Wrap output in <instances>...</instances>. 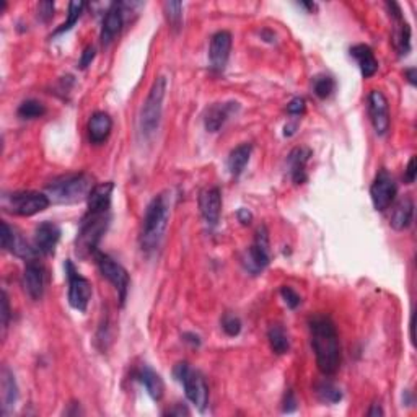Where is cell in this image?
Listing matches in <instances>:
<instances>
[{"label":"cell","mask_w":417,"mask_h":417,"mask_svg":"<svg viewBox=\"0 0 417 417\" xmlns=\"http://www.w3.org/2000/svg\"><path fill=\"white\" fill-rule=\"evenodd\" d=\"M305 110H307V103L303 98H294L289 105H287V112H289L290 116H302L303 112H305Z\"/></svg>","instance_id":"cell-37"},{"label":"cell","mask_w":417,"mask_h":417,"mask_svg":"<svg viewBox=\"0 0 417 417\" xmlns=\"http://www.w3.org/2000/svg\"><path fill=\"white\" fill-rule=\"evenodd\" d=\"M93 188V178L88 173H75L54 179L46 188V194L53 204L69 206L88 199Z\"/></svg>","instance_id":"cell-3"},{"label":"cell","mask_w":417,"mask_h":417,"mask_svg":"<svg viewBox=\"0 0 417 417\" xmlns=\"http://www.w3.org/2000/svg\"><path fill=\"white\" fill-rule=\"evenodd\" d=\"M51 201L48 194L38 191H20L10 196H4L5 211L19 217H33L36 213L46 211Z\"/></svg>","instance_id":"cell-7"},{"label":"cell","mask_w":417,"mask_h":417,"mask_svg":"<svg viewBox=\"0 0 417 417\" xmlns=\"http://www.w3.org/2000/svg\"><path fill=\"white\" fill-rule=\"evenodd\" d=\"M414 217V202L409 196H404L399 199L393 207L390 225L396 232H403V230L409 228L413 223Z\"/></svg>","instance_id":"cell-24"},{"label":"cell","mask_w":417,"mask_h":417,"mask_svg":"<svg viewBox=\"0 0 417 417\" xmlns=\"http://www.w3.org/2000/svg\"><path fill=\"white\" fill-rule=\"evenodd\" d=\"M280 295H283L285 305L289 307L290 310H295L297 307H300L302 298H300V295H298L294 289H292V287L284 285L283 289H280Z\"/></svg>","instance_id":"cell-36"},{"label":"cell","mask_w":417,"mask_h":417,"mask_svg":"<svg viewBox=\"0 0 417 417\" xmlns=\"http://www.w3.org/2000/svg\"><path fill=\"white\" fill-rule=\"evenodd\" d=\"M112 191H115V183L106 181L95 184L92 193L88 196V212L93 213H108L111 208Z\"/></svg>","instance_id":"cell-20"},{"label":"cell","mask_w":417,"mask_h":417,"mask_svg":"<svg viewBox=\"0 0 417 417\" xmlns=\"http://www.w3.org/2000/svg\"><path fill=\"white\" fill-rule=\"evenodd\" d=\"M268 339H269V346L273 349L274 354L278 356H283V354H287L290 349V341L289 336H287L285 329L283 328V324H273L268 331Z\"/></svg>","instance_id":"cell-29"},{"label":"cell","mask_w":417,"mask_h":417,"mask_svg":"<svg viewBox=\"0 0 417 417\" xmlns=\"http://www.w3.org/2000/svg\"><path fill=\"white\" fill-rule=\"evenodd\" d=\"M112 131V120L108 112L97 111L88 121V139L95 145L105 144Z\"/></svg>","instance_id":"cell-21"},{"label":"cell","mask_w":417,"mask_h":417,"mask_svg":"<svg viewBox=\"0 0 417 417\" xmlns=\"http://www.w3.org/2000/svg\"><path fill=\"white\" fill-rule=\"evenodd\" d=\"M137 380L142 383L145 386V390L150 394V398L154 399V401H160L163 398V394H165V383H163L162 376L157 374L154 369H150L149 365H142L137 370Z\"/></svg>","instance_id":"cell-26"},{"label":"cell","mask_w":417,"mask_h":417,"mask_svg":"<svg viewBox=\"0 0 417 417\" xmlns=\"http://www.w3.org/2000/svg\"><path fill=\"white\" fill-rule=\"evenodd\" d=\"M317 394L320 401L328 403V404H336L342 399V391L336 385H332L331 381H321L317 385Z\"/></svg>","instance_id":"cell-33"},{"label":"cell","mask_w":417,"mask_h":417,"mask_svg":"<svg viewBox=\"0 0 417 417\" xmlns=\"http://www.w3.org/2000/svg\"><path fill=\"white\" fill-rule=\"evenodd\" d=\"M0 385H2V414L7 416L10 411H14L16 401H19V386H16L15 375L7 365L2 367Z\"/></svg>","instance_id":"cell-23"},{"label":"cell","mask_w":417,"mask_h":417,"mask_svg":"<svg viewBox=\"0 0 417 417\" xmlns=\"http://www.w3.org/2000/svg\"><path fill=\"white\" fill-rule=\"evenodd\" d=\"M238 221L243 225H250L253 222V213L248 211V208L241 207L238 211Z\"/></svg>","instance_id":"cell-43"},{"label":"cell","mask_w":417,"mask_h":417,"mask_svg":"<svg viewBox=\"0 0 417 417\" xmlns=\"http://www.w3.org/2000/svg\"><path fill=\"white\" fill-rule=\"evenodd\" d=\"M367 414L371 416V417H375V416H383L385 413H383V409L380 408V404H371V408L369 409Z\"/></svg>","instance_id":"cell-47"},{"label":"cell","mask_w":417,"mask_h":417,"mask_svg":"<svg viewBox=\"0 0 417 417\" xmlns=\"http://www.w3.org/2000/svg\"><path fill=\"white\" fill-rule=\"evenodd\" d=\"M298 5H300V7H303V9H307V10H315V9H317V5H315V4H305V2H300Z\"/></svg>","instance_id":"cell-49"},{"label":"cell","mask_w":417,"mask_h":417,"mask_svg":"<svg viewBox=\"0 0 417 417\" xmlns=\"http://www.w3.org/2000/svg\"><path fill=\"white\" fill-rule=\"evenodd\" d=\"M409 331H411V342H413V346H414V344H416V336H414V315H413V317H411Z\"/></svg>","instance_id":"cell-48"},{"label":"cell","mask_w":417,"mask_h":417,"mask_svg":"<svg viewBox=\"0 0 417 417\" xmlns=\"http://www.w3.org/2000/svg\"><path fill=\"white\" fill-rule=\"evenodd\" d=\"M9 321H10V305H9L7 292L4 290L2 292V329H4V334L9 328Z\"/></svg>","instance_id":"cell-40"},{"label":"cell","mask_w":417,"mask_h":417,"mask_svg":"<svg viewBox=\"0 0 417 417\" xmlns=\"http://www.w3.org/2000/svg\"><path fill=\"white\" fill-rule=\"evenodd\" d=\"M171 212V194L168 191L157 194L145 208V216L140 230L139 243L142 251L154 253L159 250L163 236L167 233Z\"/></svg>","instance_id":"cell-2"},{"label":"cell","mask_w":417,"mask_h":417,"mask_svg":"<svg viewBox=\"0 0 417 417\" xmlns=\"http://www.w3.org/2000/svg\"><path fill=\"white\" fill-rule=\"evenodd\" d=\"M110 225V212L108 213H93L87 212V216L82 218L80 228L75 240V251L80 258L95 256L98 251V245L106 228Z\"/></svg>","instance_id":"cell-4"},{"label":"cell","mask_w":417,"mask_h":417,"mask_svg":"<svg viewBox=\"0 0 417 417\" xmlns=\"http://www.w3.org/2000/svg\"><path fill=\"white\" fill-rule=\"evenodd\" d=\"M167 21L174 33L181 30L183 25V4L181 2H165L163 4Z\"/></svg>","instance_id":"cell-30"},{"label":"cell","mask_w":417,"mask_h":417,"mask_svg":"<svg viewBox=\"0 0 417 417\" xmlns=\"http://www.w3.org/2000/svg\"><path fill=\"white\" fill-rule=\"evenodd\" d=\"M270 256H269V233L268 228L261 225L256 230L255 243H253L243 256V266L253 275H258L263 273L264 269L269 266Z\"/></svg>","instance_id":"cell-9"},{"label":"cell","mask_w":417,"mask_h":417,"mask_svg":"<svg viewBox=\"0 0 417 417\" xmlns=\"http://www.w3.org/2000/svg\"><path fill=\"white\" fill-rule=\"evenodd\" d=\"M222 329L227 336L230 337H235L238 336L241 332V321L238 317H235V315H230V313H225L223 318H222Z\"/></svg>","instance_id":"cell-35"},{"label":"cell","mask_w":417,"mask_h":417,"mask_svg":"<svg viewBox=\"0 0 417 417\" xmlns=\"http://www.w3.org/2000/svg\"><path fill=\"white\" fill-rule=\"evenodd\" d=\"M232 44L233 38L230 31H217L212 36L211 48H208V60H211V67L216 72H222L227 67Z\"/></svg>","instance_id":"cell-14"},{"label":"cell","mask_w":417,"mask_h":417,"mask_svg":"<svg viewBox=\"0 0 417 417\" xmlns=\"http://www.w3.org/2000/svg\"><path fill=\"white\" fill-rule=\"evenodd\" d=\"M95 54H97V53H95V46H92V44H90V46H87L85 49H83L82 58H80V60H78V67H80V69H87V67L93 62Z\"/></svg>","instance_id":"cell-39"},{"label":"cell","mask_w":417,"mask_h":417,"mask_svg":"<svg viewBox=\"0 0 417 417\" xmlns=\"http://www.w3.org/2000/svg\"><path fill=\"white\" fill-rule=\"evenodd\" d=\"M65 274L69 280V303L77 312L85 313L92 298V284L75 269L74 263L65 261Z\"/></svg>","instance_id":"cell-10"},{"label":"cell","mask_w":417,"mask_h":417,"mask_svg":"<svg viewBox=\"0 0 417 417\" xmlns=\"http://www.w3.org/2000/svg\"><path fill=\"white\" fill-rule=\"evenodd\" d=\"M369 116L375 132L385 135L390 129V108L386 97L380 90H371L369 95Z\"/></svg>","instance_id":"cell-13"},{"label":"cell","mask_w":417,"mask_h":417,"mask_svg":"<svg viewBox=\"0 0 417 417\" xmlns=\"http://www.w3.org/2000/svg\"><path fill=\"white\" fill-rule=\"evenodd\" d=\"M404 74H406V78H408V82L411 83V85L416 87V83H417V80H416V78H417V72H416L414 67H411V69L406 70Z\"/></svg>","instance_id":"cell-46"},{"label":"cell","mask_w":417,"mask_h":417,"mask_svg":"<svg viewBox=\"0 0 417 417\" xmlns=\"http://www.w3.org/2000/svg\"><path fill=\"white\" fill-rule=\"evenodd\" d=\"M351 56L356 59L364 78H370L379 70V60H376L374 51L367 44H357L351 48Z\"/></svg>","instance_id":"cell-25"},{"label":"cell","mask_w":417,"mask_h":417,"mask_svg":"<svg viewBox=\"0 0 417 417\" xmlns=\"http://www.w3.org/2000/svg\"><path fill=\"white\" fill-rule=\"evenodd\" d=\"M23 285L33 300H39L44 294V268L38 259L26 261L23 273Z\"/></svg>","instance_id":"cell-19"},{"label":"cell","mask_w":417,"mask_h":417,"mask_svg":"<svg viewBox=\"0 0 417 417\" xmlns=\"http://www.w3.org/2000/svg\"><path fill=\"white\" fill-rule=\"evenodd\" d=\"M394 21V33H393V44L396 48L399 56H408L411 51V28L404 19H396Z\"/></svg>","instance_id":"cell-28"},{"label":"cell","mask_w":417,"mask_h":417,"mask_svg":"<svg viewBox=\"0 0 417 417\" xmlns=\"http://www.w3.org/2000/svg\"><path fill=\"white\" fill-rule=\"evenodd\" d=\"M165 414H167V416H189V411H188V408H186V406H183V404H176V408L168 409Z\"/></svg>","instance_id":"cell-44"},{"label":"cell","mask_w":417,"mask_h":417,"mask_svg":"<svg viewBox=\"0 0 417 417\" xmlns=\"http://www.w3.org/2000/svg\"><path fill=\"white\" fill-rule=\"evenodd\" d=\"M87 7L85 2H70L69 4V15H67V21H64L58 30L54 31V36L56 35H62V33L72 30V26H74L78 19H80L82 14H83V9Z\"/></svg>","instance_id":"cell-34"},{"label":"cell","mask_w":417,"mask_h":417,"mask_svg":"<svg viewBox=\"0 0 417 417\" xmlns=\"http://www.w3.org/2000/svg\"><path fill=\"white\" fill-rule=\"evenodd\" d=\"M124 25V4L115 2L110 5L103 16V26H101L100 41L101 46L108 48L110 44L115 41L116 36L120 35Z\"/></svg>","instance_id":"cell-15"},{"label":"cell","mask_w":417,"mask_h":417,"mask_svg":"<svg viewBox=\"0 0 417 417\" xmlns=\"http://www.w3.org/2000/svg\"><path fill=\"white\" fill-rule=\"evenodd\" d=\"M396 193H398V188H396V183H394V179L391 178V174L385 170H381L379 174H376V178L370 186V197H371V202H374L375 211H380V212L386 211V208L393 204Z\"/></svg>","instance_id":"cell-11"},{"label":"cell","mask_w":417,"mask_h":417,"mask_svg":"<svg viewBox=\"0 0 417 417\" xmlns=\"http://www.w3.org/2000/svg\"><path fill=\"white\" fill-rule=\"evenodd\" d=\"M60 240V228L54 222L39 223L35 230V248L38 255H54Z\"/></svg>","instance_id":"cell-18"},{"label":"cell","mask_w":417,"mask_h":417,"mask_svg":"<svg viewBox=\"0 0 417 417\" xmlns=\"http://www.w3.org/2000/svg\"><path fill=\"white\" fill-rule=\"evenodd\" d=\"M54 15V4L53 2H41L38 5V16L43 21H48Z\"/></svg>","instance_id":"cell-38"},{"label":"cell","mask_w":417,"mask_h":417,"mask_svg":"<svg viewBox=\"0 0 417 417\" xmlns=\"http://www.w3.org/2000/svg\"><path fill=\"white\" fill-rule=\"evenodd\" d=\"M183 339L186 342L193 344V346H201V337L197 334H193V332H186V334H183Z\"/></svg>","instance_id":"cell-45"},{"label":"cell","mask_w":417,"mask_h":417,"mask_svg":"<svg viewBox=\"0 0 417 417\" xmlns=\"http://www.w3.org/2000/svg\"><path fill=\"white\" fill-rule=\"evenodd\" d=\"M44 112H46V108H44L41 101L26 100L19 106L16 115H19V117H21V120H38V117L44 116Z\"/></svg>","instance_id":"cell-32"},{"label":"cell","mask_w":417,"mask_h":417,"mask_svg":"<svg viewBox=\"0 0 417 417\" xmlns=\"http://www.w3.org/2000/svg\"><path fill=\"white\" fill-rule=\"evenodd\" d=\"M284 413H287V414H290V413H294V411L297 409V398H295V393L292 391V390H287L285 391V394H284Z\"/></svg>","instance_id":"cell-41"},{"label":"cell","mask_w":417,"mask_h":417,"mask_svg":"<svg viewBox=\"0 0 417 417\" xmlns=\"http://www.w3.org/2000/svg\"><path fill=\"white\" fill-rule=\"evenodd\" d=\"M174 379L181 383L186 393V398L193 403L201 413H204L208 404V388L199 371L189 367V364L179 362L173 370Z\"/></svg>","instance_id":"cell-6"},{"label":"cell","mask_w":417,"mask_h":417,"mask_svg":"<svg viewBox=\"0 0 417 417\" xmlns=\"http://www.w3.org/2000/svg\"><path fill=\"white\" fill-rule=\"evenodd\" d=\"M199 208L208 227H216L221 218L222 211V194L218 188L204 189L199 196Z\"/></svg>","instance_id":"cell-17"},{"label":"cell","mask_w":417,"mask_h":417,"mask_svg":"<svg viewBox=\"0 0 417 417\" xmlns=\"http://www.w3.org/2000/svg\"><path fill=\"white\" fill-rule=\"evenodd\" d=\"M167 77H159L152 83V88L147 95V100L140 110L139 127L145 139H152L160 126L162 112H163V100L167 95Z\"/></svg>","instance_id":"cell-5"},{"label":"cell","mask_w":417,"mask_h":417,"mask_svg":"<svg viewBox=\"0 0 417 417\" xmlns=\"http://www.w3.org/2000/svg\"><path fill=\"white\" fill-rule=\"evenodd\" d=\"M310 334L320 371L326 376L334 375L341 367V342L332 320L324 315L310 318Z\"/></svg>","instance_id":"cell-1"},{"label":"cell","mask_w":417,"mask_h":417,"mask_svg":"<svg viewBox=\"0 0 417 417\" xmlns=\"http://www.w3.org/2000/svg\"><path fill=\"white\" fill-rule=\"evenodd\" d=\"M0 243H2L4 250H7L15 255L16 258L25 259V261H31L36 259L38 251L36 248H33L28 241H25L15 228L10 227L7 222H2V232H0Z\"/></svg>","instance_id":"cell-12"},{"label":"cell","mask_w":417,"mask_h":417,"mask_svg":"<svg viewBox=\"0 0 417 417\" xmlns=\"http://www.w3.org/2000/svg\"><path fill=\"white\" fill-rule=\"evenodd\" d=\"M336 90V80L331 75H317L313 78V92L320 100L329 98Z\"/></svg>","instance_id":"cell-31"},{"label":"cell","mask_w":417,"mask_h":417,"mask_svg":"<svg viewBox=\"0 0 417 417\" xmlns=\"http://www.w3.org/2000/svg\"><path fill=\"white\" fill-rule=\"evenodd\" d=\"M93 258L101 275H103L105 279H108L112 284V287H115L117 292V297H120L121 305H124V302H126L127 298V292H129V283H131V280H129L127 270L124 269L120 263L115 261L111 256L105 255V253L101 251L95 253Z\"/></svg>","instance_id":"cell-8"},{"label":"cell","mask_w":417,"mask_h":417,"mask_svg":"<svg viewBox=\"0 0 417 417\" xmlns=\"http://www.w3.org/2000/svg\"><path fill=\"white\" fill-rule=\"evenodd\" d=\"M312 157V150L307 147H297L287 157V163H289L290 178L295 184H303L307 181V165Z\"/></svg>","instance_id":"cell-22"},{"label":"cell","mask_w":417,"mask_h":417,"mask_svg":"<svg viewBox=\"0 0 417 417\" xmlns=\"http://www.w3.org/2000/svg\"><path fill=\"white\" fill-rule=\"evenodd\" d=\"M404 179L408 184H413L416 181V157H413V159L409 160L408 168H406Z\"/></svg>","instance_id":"cell-42"},{"label":"cell","mask_w":417,"mask_h":417,"mask_svg":"<svg viewBox=\"0 0 417 417\" xmlns=\"http://www.w3.org/2000/svg\"><path fill=\"white\" fill-rule=\"evenodd\" d=\"M240 110V103L227 101V103H213L208 106L204 115V126L207 132H218L230 117Z\"/></svg>","instance_id":"cell-16"},{"label":"cell","mask_w":417,"mask_h":417,"mask_svg":"<svg viewBox=\"0 0 417 417\" xmlns=\"http://www.w3.org/2000/svg\"><path fill=\"white\" fill-rule=\"evenodd\" d=\"M251 152H253V145L251 144H241L238 147H235L228 155V171L232 176L238 178L243 170L246 168L248 163H250L251 159Z\"/></svg>","instance_id":"cell-27"}]
</instances>
